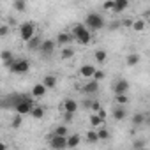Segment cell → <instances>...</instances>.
<instances>
[{
	"mask_svg": "<svg viewBox=\"0 0 150 150\" xmlns=\"http://www.w3.org/2000/svg\"><path fill=\"white\" fill-rule=\"evenodd\" d=\"M145 146V141L143 139H136L134 141V150H139V148H143Z\"/></svg>",
	"mask_w": 150,
	"mask_h": 150,
	"instance_id": "36",
	"label": "cell"
},
{
	"mask_svg": "<svg viewBox=\"0 0 150 150\" xmlns=\"http://www.w3.org/2000/svg\"><path fill=\"white\" fill-rule=\"evenodd\" d=\"M60 57H62L64 60H67V58H72V57H74V50H72L71 46H65V48H62V53H60Z\"/></svg>",
	"mask_w": 150,
	"mask_h": 150,
	"instance_id": "27",
	"label": "cell"
},
{
	"mask_svg": "<svg viewBox=\"0 0 150 150\" xmlns=\"http://www.w3.org/2000/svg\"><path fill=\"white\" fill-rule=\"evenodd\" d=\"M92 80H94L96 83H101V81L104 80V72H103V71H99V69H96V72H94Z\"/></svg>",
	"mask_w": 150,
	"mask_h": 150,
	"instance_id": "33",
	"label": "cell"
},
{
	"mask_svg": "<svg viewBox=\"0 0 150 150\" xmlns=\"http://www.w3.org/2000/svg\"><path fill=\"white\" fill-rule=\"evenodd\" d=\"M0 58H2V62H4L6 65H9V64L14 60V57H13V53H11L9 50H2V51H0Z\"/></svg>",
	"mask_w": 150,
	"mask_h": 150,
	"instance_id": "22",
	"label": "cell"
},
{
	"mask_svg": "<svg viewBox=\"0 0 150 150\" xmlns=\"http://www.w3.org/2000/svg\"><path fill=\"white\" fill-rule=\"evenodd\" d=\"M13 9L18 11V13H23L27 9V2H25V0H14V2H13Z\"/></svg>",
	"mask_w": 150,
	"mask_h": 150,
	"instance_id": "26",
	"label": "cell"
},
{
	"mask_svg": "<svg viewBox=\"0 0 150 150\" xmlns=\"http://www.w3.org/2000/svg\"><path fill=\"white\" fill-rule=\"evenodd\" d=\"M72 117H74V115H71V113H64V125L71 124V122H72Z\"/></svg>",
	"mask_w": 150,
	"mask_h": 150,
	"instance_id": "35",
	"label": "cell"
},
{
	"mask_svg": "<svg viewBox=\"0 0 150 150\" xmlns=\"http://www.w3.org/2000/svg\"><path fill=\"white\" fill-rule=\"evenodd\" d=\"M0 150H7V145L4 141H0Z\"/></svg>",
	"mask_w": 150,
	"mask_h": 150,
	"instance_id": "38",
	"label": "cell"
},
{
	"mask_svg": "<svg viewBox=\"0 0 150 150\" xmlns=\"http://www.w3.org/2000/svg\"><path fill=\"white\" fill-rule=\"evenodd\" d=\"M80 141H81V136L80 134H69L67 136V148H76L78 145H80Z\"/></svg>",
	"mask_w": 150,
	"mask_h": 150,
	"instance_id": "15",
	"label": "cell"
},
{
	"mask_svg": "<svg viewBox=\"0 0 150 150\" xmlns=\"http://www.w3.org/2000/svg\"><path fill=\"white\" fill-rule=\"evenodd\" d=\"M30 115H32L34 118H42V117H44V108H42V106H37V104H34V108H32Z\"/></svg>",
	"mask_w": 150,
	"mask_h": 150,
	"instance_id": "25",
	"label": "cell"
},
{
	"mask_svg": "<svg viewBox=\"0 0 150 150\" xmlns=\"http://www.w3.org/2000/svg\"><path fill=\"white\" fill-rule=\"evenodd\" d=\"M41 42H42V41H41V37H39V35H37V37L34 35V37L27 42V48H28V50H37V48L41 46Z\"/></svg>",
	"mask_w": 150,
	"mask_h": 150,
	"instance_id": "24",
	"label": "cell"
},
{
	"mask_svg": "<svg viewBox=\"0 0 150 150\" xmlns=\"http://www.w3.org/2000/svg\"><path fill=\"white\" fill-rule=\"evenodd\" d=\"M139 150H145V148H139Z\"/></svg>",
	"mask_w": 150,
	"mask_h": 150,
	"instance_id": "39",
	"label": "cell"
},
{
	"mask_svg": "<svg viewBox=\"0 0 150 150\" xmlns=\"http://www.w3.org/2000/svg\"><path fill=\"white\" fill-rule=\"evenodd\" d=\"M7 34H9V27L2 25V27H0V37H4V35H7Z\"/></svg>",
	"mask_w": 150,
	"mask_h": 150,
	"instance_id": "37",
	"label": "cell"
},
{
	"mask_svg": "<svg viewBox=\"0 0 150 150\" xmlns=\"http://www.w3.org/2000/svg\"><path fill=\"white\" fill-rule=\"evenodd\" d=\"M7 67L13 74H27L30 71V62L27 58H14Z\"/></svg>",
	"mask_w": 150,
	"mask_h": 150,
	"instance_id": "2",
	"label": "cell"
},
{
	"mask_svg": "<svg viewBox=\"0 0 150 150\" xmlns=\"http://www.w3.org/2000/svg\"><path fill=\"white\" fill-rule=\"evenodd\" d=\"M85 139H87V143H99L97 131H96V129H90V131H87V134H85Z\"/></svg>",
	"mask_w": 150,
	"mask_h": 150,
	"instance_id": "21",
	"label": "cell"
},
{
	"mask_svg": "<svg viewBox=\"0 0 150 150\" xmlns=\"http://www.w3.org/2000/svg\"><path fill=\"white\" fill-rule=\"evenodd\" d=\"M113 90H115V94H117V96L127 94V90H129V81H127V80H118V81L115 83Z\"/></svg>",
	"mask_w": 150,
	"mask_h": 150,
	"instance_id": "8",
	"label": "cell"
},
{
	"mask_svg": "<svg viewBox=\"0 0 150 150\" xmlns=\"http://www.w3.org/2000/svg\"><path fill=\"white\" fill-rule=\"evenodd\" d=\"M53 134H55V136H64V138H67V136H69V127H67V125H64V124H60V125H57V127H55Z\"/></svg>",
	"mask_w": 150,
	"mask_h": 150,
	"instance_id": "20",
	"label": "cell"
},
{
	"mask_svg": "<svg viewBox=\"0 0 150 150\" xmlns=\"http://www.w3.org/2000/svg\"><path fill=\"white\" fill-rule=\"evenodd\" d=\"M85 27H87V30H88V32H90V30L97 32V30H101V28L104 27V18H103L101 14L90 13V14L87 16V20H85Z\"/></svg>",
	"mask_w": 150,
	"mask_h": 150,
	"instance_id": "3",
	"label": "cell"
},
{
	"mask_svg": "<svg viewBox=\"0 0 150 150\" xmlns=\"http://www.w3.org/2000/svg\"><path fill=\"white\" fill-rule=\"evenodd\" d=\"M113 7H115V0H108V2L103 4V9L104 11H113Z\"/></svg>",
	"mask_w": 150,
	"mask_h": 150,
	"instance_id": "34",
	"label": "cell"
},
{
	"mask_svg": "<svg viewBox=\"0 0 150 150\" xmlns=\"http://www.w3.org/2000/svg\"><path fill=\"white\" fill-rule=\"evenodd\" d=\"M94 58H96V62L104 64V62L108 60V51H106V50H96V51H94Z\"/></svg>",
	"mask_w": 150,
	"mask_h": 150,
	"instance_id": "17",
	"label": "cell"
},
{
	"mask_svg": "<svg viewBox=\"0 0 150 150\" xmlns=\"http://www.w3.org/2000/svg\"><path fill=\"white\" fill-rule=\"evenodd\" d=\"M129 7V2L127 0H115V7H113V14H120V13H124L125 9Z\"/></svg>",
	"mask_w": 150,
	"mask_h": 150,
	"instance_id": "14",
	"label": "cell"
},
{
	"mask_svg": "<svg viewBox=\"0 0 150 150\" xmlns=\"http://www.w3.org/2000/svg\"><path fill=\"white\" fill-rule=\"evenodd\" d=\"M74 41V37L71 35V32H60L58 35H57V39H55V44H60V46H69L71 42Z\"/></svg>",
	"mask_w": 150,
	"mask_h": 150,
	"instance_id": "7",
	"label": "cell"
},
{
	"mask_svg": "<svg viewBox=\"0 0 150 150\" xmlns=\"http://www.w3.org/2000/svg\"><path fill=\"white\" fill-rule=\"evenodd\" d=\"M94 72H96V67H94V65H90V64H85V65H81V67H80V74H81L83 78H90V80H92Z\"/></svg>",
	"mask_w": 150,
	"mask_h": 150,
	"instance_id": "13",
	"label": "cell"
},
{
	"mask_svg": "<svg viewBox=\"0 0 150 150\" xmlns=\"http://www.w3.org/2000/svg\"><path fill=\"white\" fill-rule=\"evenodd\" d=\"M143 122H145V113H134V115H132V124H134L136 127H139Z\"/></svg>",
	"mask_w": 150,
	"mask_h": 150,
	"instance_id": "28",
	"label": "cell"
},
{
	"mask_svg": "<svg viewBox=\"0 0 150 150\" xmlns=\"http://www.w3.org/2000/svg\"><path fill=\"white\" fill-rule=\"evenodd\" d=\"M34 35H35V25H34L32 21H25V23L20 25V37H21L25 42H28Z\"/></svg>",
	"mask_w": 150,
	"mask_h": 150,
	"instance_id": "4",
	"label": "cell"
},
{
	"mask_svg": "<svg viewBox=\"0 0 150 150\" xmlns=\"http://www.w3.org/2000/svg\"><path fill=\"white\" fill-rule=\"evenodd\" d=\"M96 131H97L99 141H104V139H108V138H110V131H108L106 127H99V129H96Z\"/></svg>",
	"mask_w": 150,
	"mask_h": 150,
	"instance_id": "30",
	"label": "cell"
},
{
	"mask_svg": "<svg viewBox=\"0 0 150 150\" xmlns=\"http://www.w3.org/2000/svg\"><path fill=\"white\" fill-rule=\"evenodd\" d=\"M44 96H46V88H44L41 83H37V85L32 87V92H30V97H32V99H41V97H44Z\"/></svg>",
	"mask_w": 150,
	"mask_h": 150,
	"instance_id": "10",
	"label": "cell"
},
{
	"mask_svg": "<svg viewBox=\"0 0 150 150\" xmlns=\"http://www.w3.org/2000/svg\"><path fill=\"white\" fill-rule=\"evenodd\" d=\"M21 122H23V117L16 113V115L13 117V120H11V127H13V129H20V127H21Z\"/></svg>",
	"mask_w": 150,
	"mask_h": 150,
	"instance_id": "29",
	"label": "cell"
},
{
	"mask_svg": "<svg viewBox=\"0 0 150 150\" xmlns=\"http://www.w3.org/2000/svg\"><path fill=\"white\" fill-rule=\"evenodd\" d=\"M41 85L48 90V88H55L57 87V76H53V74H46V76L42 78Z\"/></svg>",
	"mask_w": 150,
	"mask_h": 150,
	"instance_id": "11",
	"label": "cell"
},
{
	"mask_svg": "<svg viewBox=\"0 0 150 150\" xmlns=\"http://www.w3.org/2000/svg\"><path fill=\"white\" fill-rule=\"evenodd\" d=\"M55 41H51V39H46V41H42L41 42V46H39V50L44 53V55H51L53 53V50H55Z\"/></svg>",
	"mask_w": 150,
	"mask_h": 150,
	"instance_id": "9",
	"label": "cell"
},
{
	"mask_svg": "<svg viewBox=\"0 0 150 150\" xmlns=\"http://www.w3.org/2000/svg\"><path fill=\"white\" fill-rule=\"evenodd\" d=\"M71 35L74 37V41H78V42H80V44H83V46H87V44H90V42H92V32H88V30H87V27H85V25H81V23L72 27Z\"/></svg>",
	"mask_w": 150,
	"mask_h": 150,
	"instance_id": "1",
	"label": "cell"
},
{
	"mask_svg": "<svg viewBox=\"0 0 150 150\" xmlns=\"http://www.w3.org/2000/svg\"><path fill=\"white\" fill-rule=\"evenodd\" d=\"M88 122H90V125H92V129H99V127H103L104 125V122L96 115V113H92L90 117H88Z\"/></svg>",
	"mask_w": 150,
	"mask_h": 150,
	"instance_id": "19",
	"label": "cell"
},
{
	"mask_svg": "<svg viewBox=\"0 0 150 150\" xmlns=\"http://www.w3.org/2000/svg\"><path fill=\"white\" fill-rule=\"evenodd\" d=\"M115 103H117V106H125V104L129 103V97H127V94L115 96Z\"/></svg>",
	"mask_w": 150,
	"mask_h": 150,
	"instance_id": "31",
	"label": "cell"
},
{
	"mask_svg": "<svg viewBox=\"0 0 150 150\" xmlns=\"http://www.w3.org/2000/svg\"><path fill=\"white\" fill-rule=\"evenodd\" d=\"M85 106H88V108L92 110V113H97V111L101 110V104H99V101H90V103H85Z\"/></svg>",
	"mask_w": 150,
	"mask_h": 150,
	"instance_id": "32",
	"label": "cell"
},
{
	"mask_svg": "<svg viewBox=\"0 0 150 150\" xmlns=\"http://www.w3.org/2000/svg\"><path fill=\"white\" fill-rule=\"evenodd\" d=\"M78 111V103L74 101V99H64V103H62V113H71V115H74Z\"/></svg>",
	"mask_w": 150,
	"mask_h": 150,
	"instance_id": "6",
	"label": "cell"
},
{
	"mask_svg": "<svg viewBox=\"0 0 150 150\" xmlns=\"http://www.w3.org/2000/svg\"><path fill=\"white\" fill-rule=\"evenodd\" d=\"M48 145H50L53 150H65V148H67V138L51 134V136H50V141H48Z\"/></svg>",
	"mask_w": 150,
	"mask_h": 150,
	"instance_id": "5",
	"label": "cell"
},
{
	"mask_svg": "<svg viewBox=\"0 0 150 150\" xmlns=\"http://www.w3.org/2000/svg\"><path fill=\"white\" fill-rule=\"evenodd\" d=\"M125 117H127L125 106H117V108L113 110V118H115V120H124Z\"/></svg>",
	"mask_w": 150,
	"mask_h": 150,
	"instance_id": "16",
	"label": "cell"
},
{
	"mask_svg": "<svg viewBox=\"0 0 150 150\" xmlns=\"http://www.w3.org/2000/svg\"><path fill=\"white\" fill-rule=\"evenodd\" d=\"M139 60H141V57H139L138 53H131V55H127L125 64H127L129 67H134V65H138V64H139Z\"/></svg>",
	"mask_w": 150,
	"mask_h": 150,
	"instance_id": "18",
	"label": "cell"
},
{
	"mask_svg": "<svg viewBox=\"0 0 150 150\" xmlns=\"http://www.w3.org/2000/svg\"><path fill=\"white\" fill-rule=\"evenodd\" d=\"M81 90H83L85 94H90V96H94V94L99 90V83H96L94 80H90V81H87V83L81 87Z\"/></svg>",
	"mask_w": 150,
	"mask_h": 150,
	"instance_id": "12",
	"label": "cell"
},
{
	"mask_svg": "<svg viewBox=\"0 0 150 150\" xmlns=\"http://www.w3.org/2000/svg\"><path fill=\"white\" fill-rule=\"evenodd\" d=\"M131 27H132V30H136V32H141V30H145V27H146V21H145V20H141V18H138V20H134V21L131 23Z\"/></svg>",
	"mask_w": 150,
	"mask_h": 150,
	"instance_id": "23",
	"label": "cell"
}]
</instances>
